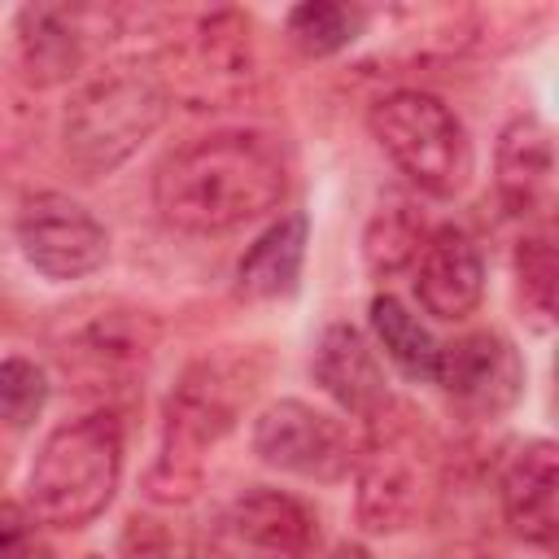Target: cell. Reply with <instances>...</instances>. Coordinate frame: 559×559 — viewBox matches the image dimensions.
Masks as SVG:
<instances>
[{
    "instance_id": "6da1fadb",
    "label": "cell",
    "mask_w": 559,
    "mask_h": 559,
    "mask_svg": "<svg viewBox=\"0 0 559 559\" xmlns=\"http://www.w3.org/2000/svg\"><path fill=\"white\" fill-rule=\"evenodd\" d=\"M288 192V162L262 131H210L162 157L153 205L166 227L188 236L231 231Z\"/></svg>"
},
{
    "instance_id": "7a4b0ae2",
    "label": "cell",
    "mask_w": 559,
    "mask_h": 559,
    "mask_svg": "<svg viewBox=\"0 0 559 559\" xmlns=\"http://www.w3.org/2000/svg\"><path fill=\"white\" fill-rule=\"evenodd\" d=\"M266 349H218L179 371L162 402V445L144 472V493L153 502H192L205 480V454L236 428L258 384L266 380Z\"/></svg>"
},
{
    "instance_id": "3957f363",
    "label": "cell",
    "mask_w": 559,
    "mask_h": 559,
    "mask_svg": "<svg viewBox=\"0 0 559 559\" xmlns=\"http://www.w3.org/2000/svg\"><path fill=\"white\" fill-rule=\"evenodd\" d=\"M441 485L437 432L406 402H384L367 419L354 454V515L367 533L389 537L411 528Z\"/></svg>"
},
{
    "instance_id": "277c9868",
    "label": "cell",
    "mask_w": 559,
    "mask_h": 559,
    "mask_svg": "<svg viewBox=\"0 0 559 559\" xmlns=\"http://www.w3.org/2000/svg\"><path fill=\"white\" fill-rule=\"evenodd\" d=\"M122 480V424L114 411L57 424L26 472V511L48 528H83L114 502Z\"/></svg>"
},
{
    "instance_id": "5b68a950",
    "label": "cell",
    "mask_w": 559,
    "mask_h": 559,
    "mask_svg": "<svg viewBox=\"0 0 559 559\" xmlns=\"http://www.w3.org/2000/svg\"><path fill=\"white\" fill-rule=\"evenodd\" d=\"M170 114V96L153 66L122 61L87 79L61 118V148L66 162L83 175H109L118 170Z\"/></svg>"
},
{
    "instance_id": "8992f818",
    "label": "cell",
    "mask_w": 559,
    "mask_h": 559,
    "mask_svg": "<svg viewBox=\"0 0 559 559\" xmlns=\"http://www.w3.org/2000/svg\"><path fill=\"white\" fill-rule=\"evenodd\" d=\"M367 127L384 157L428 197H459L472 179V140L463 118L432 92L397 87L380 96Z\"/></svg>"
},
{
    "instance_id": "52a82bcc",
    "label": "cell",
    "mask_w": 559,
    "mask_h": 559,
    "mask_svg": "<svg viewBox=\"0 0 559 559\" xmlns=\"http://www.w3.org/2000/svg\"><path fill=\"white\" fill-rule=\"evenodd\" d=\"M170 105L188 109H231L253 92L258 52H253V22L240 9L201 13L153 66Z\"/></svg>"
},
{
    "instance_id": "ba28073f",
    "label": "cell",
    "mask_w": 559,
    "mask_h": 559,
    "mask_svg": "<svg viewBox=\"0 0 559 559\" xmlns=\"http://www.w3.org/2000/svg\"><path fill=\"white\" fill-rule=\"evenodd\" d=\"M153 349H157V319L122 301H105L92 314L70 319L52 345L61 376L79 393L100 397L105 411L140 389Z\"/></svg>"
},
{
    "instance_id": "9c48e42d",
    "label": "cell",
    "mask_w": 559,
    "mask_h": 559,
    "mask_svg": "<svg viewBox=\"0 0 559 559\" xmlns=\"http://www.w3.org/2000/svg\"><path fill=\"white\" fill-rule=\"evenodd\" d=\"M253 454L275 472L336 485L354 472L358 441L336 415L301 397H280L253 419Z\"/></svg>"
},
{
    "instance_id": "30bf717a",
    "label": "cell",
    "mask_w": 559,
    "mask_h": 559,
    "mask_svg": "<svg viewBox=\"0 0 559 559\" xmlns=\"http://www.w3.org/2000/svg\"><path fill=\"white\" fill-rule=\"evenodd\" d=\"M319 515L301 498L258 485L218 511L210 559H319Z\"/></svg>"
},
{
    "instance_id": "8fae6325",
    "label": "cell",
    "mask_w": 559,
    "mask_h": 559,
    "mask_svg": "<svg viewBox=\"0 0 559 559\" xmlns=\"http://www.w3.org/2000/svg\"><path fill=\"white\" fill-rule=\"evenodd\" d=\"M118 31H122L118 9H100V4H26L13 17L17 61L35 87L70 83L87 66L92 48L100 39L109 44Z\"/></svg>"
},
{
    "instance_id": "7c38bea8",
    "label": "cell",
    "mask_w": 559,
    "mask_h": 559,
    "mask_svg": "<svg viewBox=\"0 0 559 559\" xmlns=\"http://www.w3.org/2000/svg\"><path fill=\"white\" fill-rule=\"evenodd\" d=\"M22 258L52 284L83 280L105 266L109 231L105 223L66 192H35L17 214Z\"/></svg>"
},
{
    "instance_id": "4fadbf2b",
    "label": "cell",
    "mask_w": 559,
    "mask_h": 559,
    "mask_svg": "<svg viewBox=\"0 0 559 559\" xmlns=\"http://www.w3.org/2000/svg\"><path fill=\"white\" fill-rule=\"evenodd\" d=\"M432 380L459 415L498 419L520 402L528 367L515 341H507L502 332H467L450 345H437Z\"/></svg>"
},
{
    "instance_id": "5bb4252c",
    "label": "cell",
    "mask_w": 559,
    "mask_h": 559,
    "mask_svg": "<svg viewBox=\"0 0 559 559\" xmlns=\"http://www.w3.org/2000/svg\"><path fill=\"white\" fill-rule=\"evenodd\" d=\"M493 183L507 214L546 227L555 210V140L537 114H515L498 131Z\"/></svg>"
},
{
    "instance_id": "9a60e30c",
    "label": "cell",
    "mask_w": 559,
    "mask_h": 559,
    "mask_svg": "<svg viewBox=\"0 0 559 559\" xmlns=\"http://www.w3.org/2000/svg\"><path fill=\"white\" fill-rule=\"evenodd\" d=\"M555 493H559V450H555V441H546V437L524 441L498 476V507H502V520H507L515 542H524L533 550L555 546V533H559Z\"/></svg>"
},
{
    "instance_id": "2e32d148",
    "label": "cell",
    "mask_w": 559,
    "mask_h": 559,
    "mask_svg": "<svg viewBox=\"0 0 559 559\" xmlns=\"http://www.w3.org/2000/svg\"><path fill=\"white\" fill-rule=\"evenodd\" d=\"M415 297L441 323H459L480 306V297H485V258H480L476 240L463 227L428 231V240L415 258Z\"/></svg>"
},
{
    "instance_id": "e0dca14e",
    "label": "cell",
    "mask_w": 559,
    "mask_h": 559,
    "mask_svg": "<svg viewBox=\"0 0 559 559\" xmlns=\"http://www.w3.org/2000/svg\"><path fill=\"white\" fill-rule=\"evenodd\" d=\"M310 376L345 415L371 419L389 402L384 367H380L376 349L367 345V336L349 323H328L319 332L314 354H310Z\"/></svg>"
},
{
    "instance_id": "ac0fdd59",
    "label": "cell",
    "mask_w": 559,
    "mask_h": 559,
    "mask_svg": "<svg viewBox=\"0 0 559 559\" xmlns=\"http://www.w3.org/2000/svg\"><path fill=\"white\" fill-rule=\"evenodd\" d=\"M310 245V223L306 214H280L236 262V293L245 301H275L297 293L301 262Z\"/></svg>"
},
{
    "instance_id": "d6986e66",
    "label": "cell",
    "mask_w": 559,
    "mask_h": 559,
    "mask_svg": "<svg viewBox=\"0 0 559 559\" xmlns=\"http://www.w3.org/2000/svg\"><path fill=\"white\" fill-rule=\"evenodd\" d=\"M367 314H371V332H376L384 358L402 376H411V380H432V367H437V341H432V332L393 293H376L371 306H367Z\"/></svg>"
},
{
    "instance_id": "ffe728a7",
    "label": "cell",
    "mask_w": 559,
    "mask_h": 559,
    "mask_svg": "<svg viewBox=\"0 0 559 559\" xmlns=\"http://www.w3.org/2000/svg\"><path fill=\"white\" fill-rule=\"evenodd\" d=\"M371 22V9L345 4V0H306L288 9L284 31L306 57H336L345 52Z\"/></svg>"
},
{
    "instance_id": "44dd1931",
    "label": "cell",
    "mask_w": 559,
    "mask_h": 559,
    "mask_svg": "<svg viewBox=\"0 0 559 559\" xmlns=\"http://www.w3.org/2000/svg\"><path fill=\"white\" fill-rule=\"evenodd\" d=\"M428 240V227L424 218L406 205V201H389L380 205L371 218H367V231H362V262L376 280H389L406 266H415L419 249Z\"/></svg>"
},
{
    "instance_id": "7402d4cb",
    "label": "cell",
    "mask_w": 559,
    "mask_h": 559,
    "mask_svg": "<svg viewBox=\"0 0 559 559\" xmlns=\"http://www.w3.org/2000/svg\"><path fill=\"white\" fill-rule=\"evenodd\" d=\"M555 275H559V262H555V231L550 223L546 227H533L520 249H515V293H520V306L524 314L533 319V328H550V314H555Z\"/></svg>"
},
{
    "instance_id": "603a6c76",
    "label": "cell",
    "mask_w": 559,
    "mask_h": 559,
    "mask_svg": "<svg viewBox=\"0 0 559 559\" xmlns=\"http://www.w3.org/2000/svg\"><path fill=\"white\" fill-rule=\"evenodd\" d=\"M48 402V376L39 362L13 354L0 358V424L4 428H31Z\"/></svg>"
},
{
    "instance_id": "cb8c5ba5",
    "label": "cell",
    "mask_w": 559,
    "mask_h": 559,
    "mask_svg": "<svg viewBox=\"0 0 559 559\" xmlns=\"http://www.w3.org/2000/svg\"><path fill=\"white\" fill-rule=\"evenodd\" d=\"M122 555L127 559H188V546L170 524L148 520V515H131L122 528Z\"/></svg>"
},
{
    "instance_id": "d4e9b609",
    "label": "cell",
    "mask_w": 559,
    "mask_h": 559,
    "mask_svg": "<svg viewBox=\"0 0 559 559\" xmlns=\"http://www.w3.org/2000/svg\"><path fill=\"white\" fill-rule=\"evenodd\" d=\"M35 524L39 520L26 507L0 498V559H39V528Z\"/></svg>"
},
{
    "instance_id": "484cf974",
    "label": "cell",
    "mask_w": 559,
    "mask_h": 559,
    "mask_svg": "<svg viewBox=\"0 0 559 559\" xmlns=\"http://www.w3.org/2000/svg\"><path fill=\"white\" fill-rule=\"evenodd\" d=\"M332 559H376V555H371L362 542H341V546L332 550Z\"/></svg>"
}]
</instances>
